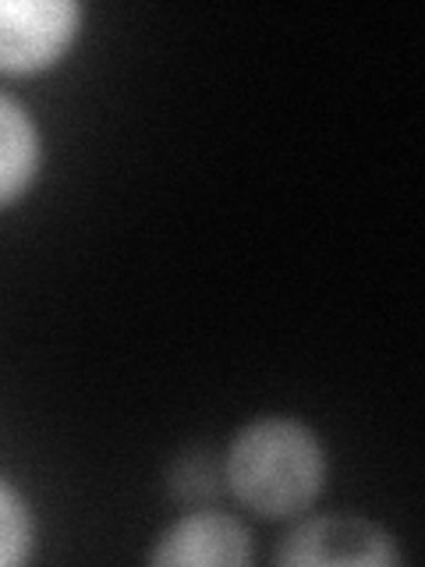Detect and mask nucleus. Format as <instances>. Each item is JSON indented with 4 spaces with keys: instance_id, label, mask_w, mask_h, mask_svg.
<instances>
[{
    "instance_id": "f257e3e1",
    "label": "nucleus",
    "mask_w": 425,
    "mask_h": 567,
    "mask_svg": "<svg viewBox=\"0 0 425 567\" xmlns=\"http://www.w3.org/2000/svg\"><path fill=\"white\" fill-rule=\"evenodd\" d=\"M224 486L266 522L301 518L326 486L323 440L294 415L245 422L224 454Z\"/></svg>"
},
{
    "instance_id": "f03ea898",
    "label": "nucleus",
    "mask_w": 425,
    "mask_h": 567,
    "mask_svg": "<svg viewBox=\"0 0 425 567\" xmlns=\"http://www.w3.org/2000/svg\"><path fill=\"white\" fill-rule=\"evenodd\" d=\"M82 18L75 0H0V75H40L61 64Z\"/></svg>"
},
{
    "instance_id": "7ed1b4c3",
    "label": "nucleus",
    "mask_w": 425,
    "mask_h": 567,
    "mask_svg": "<svg viewBox=\"0 0 425 567\" xmlns=\"http://www.w3.org/2000/svg\"><path fill=\"white\" fill-rule=\"evenodd\" d=\"M283 567L354 564V567H394L404 560L397 539L362 514H319L298 522L273 549Z\"/></svg>"
},
{
    "instance_id": "20e7f679",
    "label": "nucleus",
    "mask_w": 425,
    "mask_h": 567,
    "mask_svg": "<svg viewBox=\"0 0 425 567\" xmlns=\"http://www.w3.org/2000/svg\"><path fill=\"white\" fill-rule=\"evenodd\" d=\"M256 546L252 532H248L235 514L224 511H188L170 528L159 532V539L149 554V564L156 567H245L252 564Z\"/></svg>"
},
{
    "instance_id": "39448f33",
    "label": "nucleus",
    "mask_w": 425,
    "mask_h": 567,
    "mask_svg": "<svg viewBox=\"0 0 425 567\" xmlns=\"http://www.w3.org/2000/svg\"><path fill=\"white\" fill-rule=\"evenodd\" d=\"M43 167L40 124L25 103L0 93V209L14 206L35 185Z\"/></svg>"
},
{
    "instance_id": "423d86ee",
    "label": "nucleus",
    "mask_w": 425,
    "mask_h": 567,
    "mask_svg": "<svg viewBox=\"0 0 425 567\" xmlns=\"http://www.w3.org/2000/svg\"><path fill=\"white\" fill-rule=\"evenodd\" d=\"M35 546V514L29 501L0 475V567H14L32 557Z\"/></svg>"
},
{
    "instance_id": "0eeeda50",
    "label": "nucleus",
    "mask_w": 425,
    "mask_h": 567,
    "mask_svg": "<svg viewBox=\"0 0 425 567\" xmlns=\"http://www.w3.org/2000/svg\"><path fill=\"white\" fill-rule=\"evenodd\" d=\"M167 483L177 501H185V504L212 501V496L224 489V461L217 465V457H212V451H206V447L188 451L170 465Z\"/></svg>"
}]
</instances>
